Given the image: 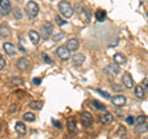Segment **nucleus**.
Here are the masks:
<instances>
[{"mask_svg": "<svg viewBox=\"0 0 148 139\" xmlns=\"http://www.w3.org/2000/svg\"><path fill=\"white\" fill-rule=\"evenodd\" d=\"M126 133H127V129H126V127L120 126L117 131L115 132V137H116V138H123L125 136H126Z\"/></svg>", "mask_w": 148, "mask_h": 139, "instance_id": "23", "label": "nucleus"}, {"mask_svg": "<svg viewBox=\"0 0 148 139\" xmlns=\"http://www.w3.org/2000/svg\"><path fill=\"white\" fill-rule=\"evenodd\" d=\"M136 132H137V133H145V132H148V124H146V123H143V124H137Z\"/></svg>", "mask_w": 148, "mask_h": 139, "instance_id": "24", "label": "nucleus"}, {"mask_svg": "<svg viewBox=\"0 0 148 139\" xmlns=\"http://www.w3.org/2000/svg\"><path fill=\"white\" fill-rule=\"evenodd\" d=\"M16 66H17V68L20 70V71H26L27 68H30V61L27 58H25V57L18 58Z\"/></svg>", "mask_w": 148, "mask_h": 139, "instance_id": "13", "label": "nucleus"}, {"mask_svg": "<svg viewBox=\"0 0 148 139\" xmlns=\"http://www.w3.org/2000/svg\"><path fill=\"white\" fill-rule=\"evenodd\" d=\"M67 127H68V131L71 133H77V123H75V119L73 117H69L67 119Z\"/></svg>", "mask_w": 148, "mask_h": 139, "instance_id": "14", "label": "nucleus"}, {"mask_svg": "<svg viewBox=\"0 0 148 139\" xmlns=\"http://www.w3.org/2000/svg\"><path fill=\"white\" fill-rule=\"evenodd\" d=\"M122 83H123V86L126 87L127 90L133 88V78H132V76H131V73H130V72H125L123 73Z\"/></svg>", "mask_w": 148, "mask_h": 139, "instance_id": "8", "label": "nucleus"}, {"mask_svg": "<svg viewBox=\"0 0 148 139\" xmlns=\"http://www.w3.org/2000/svg\"><path fill=\"white\" fill-rule=\"evenodd\" d=\"M10 82H11V85H15V86L21 85V83H22V78L21 77H12Z\"/></svg>", "mask_w": 148, "mask_h": 139, "instance_id": "30", "label": "nucleus"}, {"mask_svg": "<svg viewBox=\"0 0 148 139\" xmlns=\"http://www.w3.org/2000/svg\"><path fill=\"white\" fill-rule=\"evenodd\" d=\"M29 107L31 109L40 111V109H42V107H43V102H41V101H32V102H30Z\"/></svg>", "mask_w": 148, "mask_h": 139, "instance_id": "21", "label": "nucleus"}, {"mask_svg": "<svg viewBox=\"0 0 148 139\" xmlns=\"http://www.w3.org/2000/svg\"><path fill=\"white\" fill-rule=\"evenodd\" d=\"M114 62H116L117 65H125L126 63V57L122 54H115L114 55Z\"/></svg>", "mask_w": 148, "mask_h": 139, "instance_id": "20", "label": "nucleus"}, {"mask_svg": "<svg viewBox=\"0 0 148 139\" xmlns=\"http://www.w3.org/2000/svg\"><path fill=\"white\" fill-rule=\"evenodd\" d=\"M57 56L63 61H67V60L71 58V50L67 46H61V47L57 49Z\"/></svg>", "mask_w": 148, "mask_h": 139, "instance_id": "4", "label": "nucleus"}, {"mask_svg": "<svg viewBox=\"0 0 148 139\" xmlns=\"http://www.w3.org/2000/svg\"><path fill=\"white\" fill-rule=\"evenodd\" d=\"M95 91L98 92L99 95H101L103 97H105V98H110V95L108 93V92H104V91H101V90H99V88H98V90H95Z\"/></svg>", "mask_w": 148, "mask_h": 139, "instance_id": "34", "label": "nucleus"}, {"mask_svg": "<svg viewBox=\"0 0 148 139\" xmlns=\"http://www.w3.org/2000/svg\"><path fill=\"white\" fill-rule=\"evenodd\" d=\"M95 19L98 20V21H100V22H103L106 19V13H105V10H101V9L96 10L95 11Z\"/></svg>", "mask_w": 148, "mask_h": 139, "instance_id": "22", "label": "nucleus"}, {"mask_svg": "<svg viewBox=\"0 0 148 139\" xmlns=\"http://www.w3.org/2000/svg\"><path fill=\"white\" fill-rule=\"evenodd\" d=\"M15 131L20 134V136H25V134L27 133V129H26V126L24 123H21V122H17L15 124Z\"/></svg>", "mask_w": 148, "mask_h": 139, "instance_id": "18", "label": "nucleus"}, {"mask_svg": "<svg viewBox=\"0 0 148 139\" xmlns=\"http://www.w3.org/2000/svg\"><path fill=\"white\" fill-rule=\"evenodd\" d=\"M80 117H82V122H83V126H84V127L90 128L92 126L94 119H92V115L89 112H83Z\"/></svg>", "mask_w": 148, "mask_h": 139, "instance_id": "7", "label": "nucleus"}, {"mask_svg": "<svg viewBox=\"0 0 148 139\" xmlns=\"http://www.w3.org/2000/svg\"><path fill=\"white\" fill-rule=\"evenodd\" d=\"M145 88L146 87H142L141 85H138L135 87V95L138 99H143L145 98Z\"/></svg>", "mask_w": 148, "mask_h": 139, "instance_id": "19", "label": "nucleus"}, {"mask_svg": "<svg viewBox=\"0 0 148 139\" xmlns=\"http://www.w3.org/2000/svg\"><path fill=\"white\" fill-rule=\"evenodd\" d=\"M42 58L45 60V62H47V63H52V60H51L47 55H45V54H42Z\"/></svg>", "mask_w": 148, "mask_h": 139, "instance_id": "36", "label": "nucleus"}, {"mask_svg": "<svg viewBox=\"0 0 148 139\" xmlns=\"http://www.w3.org/2000/svg\"><path fill=\"white\" fill-rule=\"evenodd\" d=\"M58 10H59V13H61V15L63 17H67V19L73 15V8H72V5L68 1H66V0H62V1H59V4H58Z\"/></svg>", "mask_w": 148, "mask_h": 139, "instance_id": "1", "label": "nucleus"}, {"mask_svg": "<svg viewBox=\"0 0 148 139\" xmlns=\"http://www.w3.org/2000/svg\"><path fill=\"white\" fill-rule=\"evenodd\" d=\"M111 102L115 107H123L126 104V97L122 96V95H117V96H114L111 98Z\"/></svg>", "mask_w": 148, "mask_h": 139, "instance_id": "10", "label": "nucleus"}, {"mask_svg": "<svg viewBox=\"0 0 148 139\" xmlns=\"http://www.w3.org/2000/svg\"><path fill=\"white\" fill-rule=\"evenodd\" d=\"M146 88H147V92H148V86H147V87H146Z\"/></svg>", "mask_w": 148, "mask_h": 139, "instance_id": "40", "label": "nucleus"}, {"mask_svg": "<svg viewBox=\"0 0 148 139\" xmlns=\"http://www.w3.org/2000/svg\"><path fill=\"white\" fill-rule=\"evenodd\" d=\"M32 82H34V85H40L41 83V78H34V80H32Z\"/></svg>", "mask_w": 148, "mask_h": 139, "instance_id": "39", "label": "nucleus"}, {"mask_svg": "<svg viewBox=\"0 0 148 139\" xmlns=\"http://www.w3.org/2000/svg\"><path fill=\"white\" fill-rule=\"evenodd\" d=\"M54 20H56V22H57V25H59V26H63V25L67 24V21L64 20V19H62L61 16H56Z\"/></svg>", "mask_w": 148, "mask_h": 139, "instance_id": "31", "label": "nucleus"}, {"mask_svg": "<svg viewBox=\"0 0 148 139\" xmlns=\"http://www.w3.org/2000/svg\"><path fill=\"white\" fill-rule=\"evenodd\" d=\"M99 120H100L101 124L106 126V124H110L114 120V115L111 114V113H109L108 111H104V113L99 115Z\"/></svg>", "mask_w": 148, "mask_h": 139, "instance_id": "9", "label": "nucleus"}, {"mask_svg": "<svg viewBox=\"0 0 148 139\" xmlns=\"http://www.w3.org/2000/svg\"><path fill=\"white\" fill-rule=\"evenodd\" d=\"M62 39H64V34L63 32H59V34H56L52 36V40L54 41V42H58V41H61Z\"/></svg>", "mask_w": 148, "mask_h": 139, "instance_id": "29", "label": "nucleus"}, {"mask_svg": "<svg viewBox=\"0 0 148 139\" xmlns=\"http://www.w3.org/2000/svg\"><path fill=\"white\" fill-rule=\"evenodd\" d=\"M5 60H4V57L3 56H0V70H1V71H3V70L4 68H5Z\"/></svg>", "mask_w": 148, "mask_h": 139, "instance_id": "35", "label": "nucleus"}, {"mask_svg": "<svg viewBox=\"0 0 148 139\" xmlns=\"http://www.w3.org/2000/svg\"><path fill=\"white\" fill-rule=\"evenodd\" d=\"M24 119H25V122H34V120L36 119V117H35L34 113H25Z\"/></svg>", "mask_w": 148, "mask_h": 139, "instance_id": "26", "label": "nucleus"}, {"mask_svg": "<svg viewBox=\"0 0 148 139\" xmlns=\"http://www.w3.org/2000/svg\"><path fill=\"white\" fill-rule=\"evenodd\" d=\"M80 13V16H82V19L83 20H85V21H89V11L86 10V9H84V10H79Z\"/></svg>", "mask_w": 148, "mask_h": 139, "instance_id": "27", "label": "nucleus"}, {"mask_svg": "<svg viewBox=\"0 0 148 139\" xmlns=\"http://www.w3.org/2000/svg\"><path fill=\"white\" fill-rule=\"evenodd\" d=\"M11 4L9 0H0V15L5 16L11 11Z\"/></svg>", "mask_w": 148, "mask_h": 139, "instance_id": "6", "label": "nucleus"}, {"mask_svg": "<svg viewBox=\"0 0 148 139\" xmlns=\"http://www.w3.org/2000/svg\"><path fill=\"white\" fill-rule=\"evenodd\" d=\"M29 36H30V39H31V42L34 44V45H38L40 44V34L37 31L31 30L29 32Z\"/></svg>", "mask_w": 148, "mask_h": 139, "instance_id": "16", "label": "nucleus"}, {"mask_svg": "<svg viewBox=\"0 0 148 139\" xmlns=\"http://www.w3.org/2000/svg\"><path fill=\"white\" fill-rule=\"evenodd\" d=\"M53 32V25L49 21H45V24L41 27V36L43 39H48Z\"/></svg>", "mask_w": 148, "mask_h": 139, "instance_id": "3", "label": "nucleus"}, {"mask_svg": "<svg viewBox=\"0 0 148 139\" xmlns=\"http://www.w3.org/2000/svg\"><path fill=\"white\" fill-rule=\"evenodd\" d=\"M3 50L5 51V54L9 55V56H14L16 54V47L10 42H4L3 45Z\"/></svg>", "mask_w": 148, "mask_h": 139, "instance_id": "12", "label": "nucleus"}, {"mask_svg": "<svg viewBox=\"0 0 148 139\" xmlns=\"http://www.w3.org/2000/svg\"><path fill=\"white\" fill-rule=\"evenodd\" d=\"M120 65H117L116 62L115 63H110V65H108V66L105 67V70H104V72L106 73V75H109V76H116V75H119L120 73Z\"/></svg>", "mask_w": 148, "mask_h": 139, "instance_id": "5", "label": "nucleus"}, {"mask_svg": "<svg viewBox=\"0 0 148 139\" xmlns=\"http://www.w3.org/2000/svg\"><path fill=\"white\" fill-rule=\"evenodd\" d=\"M16 1H21V0H16Z\"/></svg>", "mask_w": 148, "mask_h": 139, "instance_id": "41", "label": "nucleus"}, {"mask_svg": "<svg viewBox=\"0 0 148 139\" xmlns=\"http://www.w3.org/2000/svg\"><path fill=\"white\" fill-rule=\"evenodd\" d=\"M112 90H115L116 92H121L122 91V87L119 86V85H115V83H114V85H112Z\"/></svg>", "mask_w": 148, "mask_h": 139, "instance_id": "37", "label": "nucleus"}, {"mask_svg": "<svg viewBox=\"0 0 148 139\" xmlns=\"http://www.w3.org/2000/svg\"><path fill=\"white\" fill-rule=\"evenodd\" d=\"M85 61V56L83 54H75L73 56V66L75 67H80Z\"/></svg>", "mask_w": 148, "mask_h": 139, "instance_id": "11", "label": "nucleus"}, {"mask_svg": "<svg viewBox=\"0 0 148 139\" xmlns=\"http://www.w3.org/2000/svg\"><path fill=\"white\" fill-rule=\"evenodd\" d=\"M12 14H14V16H15V19H17V20H20V19H22V14H21V11H20V8H12Z\"/></svg>", "mask_w": 148, "mask_h": 139, "instance_id": "25", "label": "nucleus"}, {"mask_svg": "<svg viewBox=\"0 0 148 139\" xmlns=\"http://www.w3.org/2000/svg\"><path fill=\"white\" fill-rule=\"evenodd\" d=\"M143 123H146V117L145 115H140V117L136 118V126L137 124H143Z\"/></svg>", "mask_w": 148, "mask_h": 139, "instance_id": "32", "label": "nucleus"}, {"mask_svg": "<svg viewBox=\"0 0 148 139\" xmlns=\"http://www.w3.org/2000/svg\"><path fill=\"white\" fill-rule=\"evenodd\" d=\"M126 122L128 124H131V126H133V124H136V118L132 117V115H128V117L126 118Z\"/></svg>", "mask_w": 148, "mask_h": 139, "instance_id": "33", "label": "nucleus"}, {"mask_svg": "<svg viewBox=\"0 0 148 139\" xmlns=\"http://www.w3.org/2000/svg\"><path fill=\"white\" fill-rule=\"evenodd\" d=\"M25 11H26V15L30 17V19H35V17L38 15V5L35 3V1H29L25 6Z\"/></svg>", "mask_w": 148, "mask_h": 139, "instance_id": "2", "label": "nucleus"}, {"mask_svg": "<svg viewBox=\"0 0 148 139\" xmlns=\"http://www.w3.org/2000/svg\"><path fill=\"white\" fill-rule=\"evenodd\" d=\"M67 47L71 51H77L79 49V41L77 39H69L68 42H67Z\"/></svg>", "mask_w": 148, "mask_h": 139, "instance_id": "15", "label": "nucleus"}, {"mask_svg": "<svg viewBox=\"0 0 148 139\" xmlns=\"http://www.w3.org/2000/svg\"><path fill=\"white\" fill-rule=\"evenodd\" d=\"M10 35H11V31L8 26H5V25L0 26V36H1V39H9Z\"/></svg>", "mask_w": 148, "mask_h": 139, "instance_id": "17", "label": "nucleus"}, {"mask_svg": "<svg viewBox=\"0 0 148 139\" xmlns=\"http://www.w3.org/2000/svg\"><path fill=\"white\" fill-rule=\"evenodd\" d=\"M92 104H94V107H96V109H99V111H106V106L103 104V103H100L99 101H94V102H92Z\"/></svg>", "mask_w": 148, "mask_h": 139, "instance_id": "28", "label": "nucleus"}, {"mask_svg": "<svg viewBox=\"0 0 148 139\" xmlns=\"http://www.w3.org/2000/svg\"><path fill=\"white\" fill-rule=\"evenodd\" d=\"M52 123H53V126H56V127H57L58 129H61V128H62V124L59 123L58 120H54V119H53V120H52Z\"/></svg>", "mask_w": 148, "mask_h": 139, "instance_id": "38", "label": "nucleus"}]
</instances>
